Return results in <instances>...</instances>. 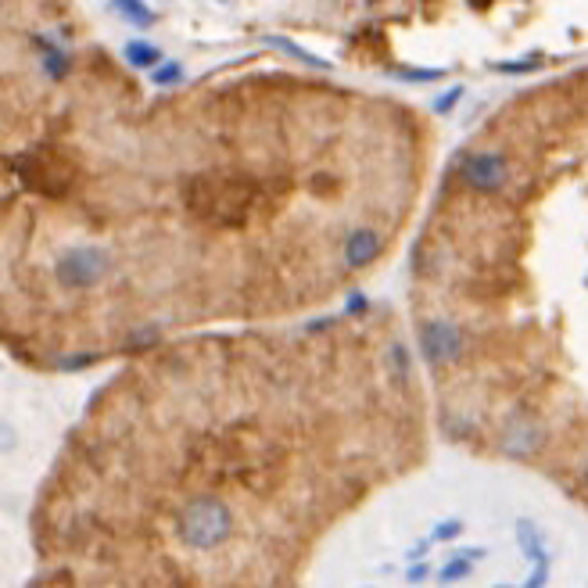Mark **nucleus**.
<instances>
[{"label": "nucleus", "mask_w": 588, "mask_h": 588, "mask_svg": "<svg viewBox=\"0 0 588 588\" xmlns=\"http://www.w3.org/2000/svg\"><path fill=\"white\" fill-rule=\"evenodd\" d=\"M177 535L186 549L194 553H212L229 542L234 535V513L223 499L215 495H197L177 513Z\"/></svg>", "instance_id": "1"}, {"label": "nucleus", "mask_w": 588, "mask_h": 588, "mask_svg": "<svg viewBox=\"0 0 588 588\" xmlns=\"http://www.w3.org/2000/svg\"><path fill=\"white\" fill-rule=\"evenodd\" d=\"M186 205L191 212H197L201 220L209 223H240L244 212H248V197H252V186L248 183H226V180H215V177H201L186 186Z\"/></svg>", "instance_id": "2"}, {"label": "nucleus", "mask_w": 588, "mask_h": 588, "mask_svg": "<svg viewBox=\"0 0 588 588\" xmlns=\"http://www.w3.org/2000/svg\"><path fill=\"white\" fill-rule=\"evenodd\" d=\"M19 180L36 194L62 197V194H68L72 180H76V165H72V158L62 151L40 148V151H29L19 158Z\"/></svg>", "instance_id": "3"}, {"label": "nucleus", "mask_w": 588, "mask_h": 588, "mask_svg": "<svg viewBox=\"0 0 588 588\" xmlns=\"http://www.w3.org/2000/svg\"><path fill=\"white\" fill-rule=\"evenodd\" d=\"M111 272V255L97 244H76L54 263V277L68 291H90Z\"/></svg>", "instance_id": "4"}, {"label": "nucleus", "mask_w": 588, "mask_h": 588, "mask_svg": "<svg viewBox=\"0 0 588 588\" xmlns=\"http://www.w3.org/2000/svg\"><path fill=\"white\" fill-rule=\"evenodd\" d=\"M459 180H463L470 191H481V194H495L506 186L510 180V162L502 158L499 151H478V154H467L463 162H459Z\"/></svg>", "instance_id": "5"}, {"label": "nucleus", "mask_w": 588, "mask_h": 588, "mask_svg": "<svg viewBox=\"0 0 588 588\" xmlns=\"http://www.w3.org/2000/svg\"><path fill=\"white\" fill-rule=\"evenodd\" d=\"M463 349H467V341H463V330H459V327L441 323V320L424 323V330H420V352H424L427 363H435V366L456 363V359L463 355Z\"/></svg>", "instance_id": "6"}, {"label": "nucleus", "mask_w": 588, "mask_h": 588, "mask_svg": "<svg viewBox=\"0 0 588 588\" xmlns=\"http://www.w3.org/2000/svg\"><path fill=\"white\" fill-rule=\"evenodd\" d=\"M545 441V430L535 416H510L502 427V449L510 456H535Z\"/></svg>", "instance_id": "7"}, {"label": "nucleus", "mask_w": 588, "mask_h": 588, "mask_svg": "<svg viewBox=\"0 0 588 588\" xmlns=\"http://www.w3.org/2000/svg\"><path fill=\"white\" fill-rule=\"evenodd\" d=\"M384 252V237L377 234L373 226H359L349 234V240H344V266L349 269H366L381 258Z\"/></svg>", "instance_id": "8"}, {"label": "nucleus", "mask_w": 588, "mask_h": 588, "mask_svg": "<svg viewBox=\"0 0 588 588\" xmlns=\"http://www.w3.org/2000/svg\"><path fill=\"white\" fill-rule=\"evenodd\" d=\"M516 542H521V549L535 559L538 570L527 578V588H538L549 581V567H553V559H549V545H545L542 538V531L535 524H527V521H516Z\"/></svg>", "instance_id": "9"}, {"label": "nucleus", "mask_w": 588, "mask_h": 588, "mask_svg": "<svg viewBox=\"0 0 588 588\" xmlns=\"http://www.w3.org/2000/svg\"><path fill=\"white\" fill-rule=\"evenodd\" d=\"M484 556V549H467V553H456L452 559H445V567L438 570V581H463L473 574V564Z\"/></svg>", "instance_id": "10"}, {"label": "nucleus", "mask_w": 588, "mask_h": 588, "mask_svg": "<svg viewBox=\"0 0 588 588\" xmlns=\"http://www.w3.org/2000/svg\"><path fill=\"white\" fill-rule=\"evenodd\" d=\"M122 54H126V62L133 65V68H140V72L143 68H154L158 62H162V51H158L154 43H148V40H129Z\"/></svg>", "instance_id": "11"}, {"label": "nucleus", "mask_w": 588, "mask_h": 588, "mask_svg": "<svg viewBox=\"0 0 588 588\" xmlns=\"http://www.w3.org/2000/svg\"><path fill=\"white\" fill-rule=\"evenodd\" d=\"M111 8L115 14H122L129 25H140V29L154 25V11L143 4V0H111Z\"/></svg>", "instance_id": "12"}, {"label": "nucleus", "mask_w": 588, "mask_h": 588, "mask_svg": "<svg viewBox=\"0 0 588 588\" xmlns=\"http://www.w3.org/2000/svg\"><path fill=\"white\" fill-rule=\"evenodd\" d=\"M43 68H47V76L62 79L65 72H68V54L57 51V47H51V43H43Z\"/></svg>", "instance_id": "13"}, {"label": "nucleus", "mask_w": 588, "mask_h": 588, "mask_svg": "<svg viewBox=\"0 0 588 588\" xmlns=\"http://www.w3.org/2000/svg\"><path fill=\"white\" fill-rule=\"evenodd\" d=\"M151 79L158 86H177V83H183V65L180 62H158L154 72H151Z\"/></svg>", "instance_id": "14"}, {"label": "nucleus", "mask_w": 588, "mask_h": 588, "mask_svg": "<svg viewBox=\"0 0 588 588\" xmlns=\"http://www.w3.org/2000/svg\"><path fill=\"white\" fill-rule=\"evenodd\" d=\"M269 43L272 47H280V51H287L291 57H298V62H306V65H316V68H327V62L323 57H316V54H309V51H298L291 40H284V36H269Z\"/></svg>", "instance_id": "15"}, {"label": "nucleus", "mask_w": 588, "mask_h": 588, "mask_svg": "<svg viewBox=\"0 0 588 588\" xmlns=\"http://www.w3.org/2000/svg\"><path fill=\"white\" fill-rule=\"evenodd\" d=\"M538 62H542L538 54H535V57H521V62H499L495 72H506V76H524V72L538 68Z\"/></svg>", "instance_id": "16"}, {"label": "nucleus", "mask_w": 588, "mask_h": 588, "mask_svg": "<svg viewBox=\"0 0 588 588\" xmlns=\"http://www.w3.org/2000/svg\"><path fill=\"white\" fill-rule=\"evenodd\" d=\"M398 79H416V83H435L441 76V68H398Z\"/></svg>", "instance_id": "17"}, {"label": "nucleus", "mask_w": 588, "mask_h": 588, "mask_svg": "<svg viewBox=\"0 0 588 588\" xmlns=\"http://www.w3.org/2000/svg\"><path fill=\"white\" fill-rule=\"evenodd\" d=\"M459 97H463V86H452L449 94H441V97L435 100V111H438V115H449V111L459 105Z\"/></svg>", "instance_id": "18"}, {"label": "nucleus", "mask_w": 588, "mask_h": 588, "mask_svg": "<svg viewBox=\"0 0 588 588\" xmlns=\"http://www.w3.org/2000/svg\"><path fill=\"white\" fill-rule=\"evenodd\" d=\"M463 535V521H445L435 527V535H430V542H445V538H459Z\"/></svg>", "instance_id": "19"}, {"label": "nucleus", "mask_w": 588, "mask_h": 588, "mask_svg": "<svg viewBox=\"0 0 588 588\" xmlns=\"http://www.w3.org/2000/svg\"><path fill=\"white\" fill-rule=\"evenodd\" d=\"M97 355H72L68 363H62V370H79V366H90Z\"/></svg>", "instance_id": "20"}, {"label": "nucleus", "mask_w": 588, "mask_h": 588, "mask_svg": "<svg viewBox=\"0 0 588 588\" xmlns=\"http://www.w3.org/2000/svg\"><path fill=\"white\" fill-rule=\"evenodd\" d=\"M427 574H430V567H427V564H416V567H409V570H406V578H409V581H424Z\"/></svg>", "instance_id": "21"}, {"label": "nucleus", "mask_w": 588, "mask_h": 588, "mask_svg": "<svg viewBox=\"0 0 588 588\" xmlns=\"http://www.w3.org/2000/svg\"><path fill=\"white\" fill-rule=\"evenodd\" d=\"M585 484H588V463H585Z\"/></svg>", "instance_id": "22"}, {"label": "nucleus", "mask_w": 588, "mask_h": 588, "mask_svg": "<svg viewBox=\"0 0 588 588\" xmlns=\"http://www.w3.org/2000/svg\"><path fill=\"white\" fill-rule=\"evenodd\" d=\"M220 4H226V0H220Z\"/></svg>", "instance_id": "23"}]
</instances>
